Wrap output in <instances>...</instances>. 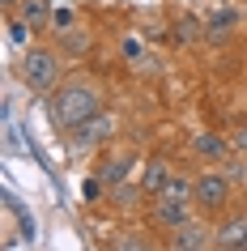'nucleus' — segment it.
<instances>
[{"instance_id":"obj_2","label":"nucleus","mask_w":247,"mask_h":251,"mask_svg":"<svg viewBox=\"0 0 247 251\" xmlns=\"http://www.w3.org/2000/svg\"><path fill=\"white\" fill-rule=\"evenodd\" d=\"M17 73H22V81H26L30 90H52L55 77H60V55L52 47H26Z\"/></svg>"},{"instance_id":"obj_6","label":"nucleus","mask_w":247,"mask_h":251,"mask_svg":"<svg viewBox=\"0 0 247 251\" xmlns=\"http://www.w3.org/2000/svg\"><path fill=\"white\" fill-rule=\"evenodd\" d=\"M9 13H17L30 30H52L55 9H52V0H17V9H9Z\"/></svg>"},{"instance_id":"obj_7","label":"nucleus","mask_w":247,"mask_h":251,"mask_svg":"<svg viewBox=\"0 0 247 251\" xmlns=\"http://www.w3.org/2000/svg\"><path fill=\"white\" fill-rule=\"evenodd\" d=\"M111 128H115V119L107 115V111H98V115H90L85 124H81L77 145H94V141H107V136H111Z\"/></svg>"},{"instance_id":"obj_9","label":"nucleus","mask_w":247,"mask_h":251,"mask_svg":"<svg viewBox=\"0 0 247 251\" xmlns=\"http://www.w3.org/2000/svg\"><path fill=\"white\" fill-rule=\"evenodd\" d=\"M166 183H170V166H166V162H149V166H145L141 192H145V196H162V192H166Z\"/></svg>"},{"instance_id":"obj_3","label":"nucleus","mask_w":247,"mask_h":251,"mask_svg":"<svg viewBox=\"0 0 247 251\" xmlns=\"http://www.w3.org/2000/svg\"><path fill=\"white\" fill-rule=\"evenodd\" d=\"M192 222V200H175V196H149V226L158 230H179Z\"/></svg>"},{"instance_id":"obj_14","label":"nucleus","mask_w":247,"mask_h":251,"mask_svg":"<svg viewBox=\"0 0 247 251\" xmlns=\"http://www.w3.org/2000/svg\"><path fill=\"white\" fill-rule=\"evenodd\" d=\"M52 26L60 30V34H68V30L77 26V13H73V9L64 4V9H55V13H52Z\"/></svg>"},{"instance_id":"obj_10","label":"nucleus","mask_w":247,"mask_h":251,"mask_svg":"<svg viewBox=\"0 0 247 251\" xmlns=\"http://www.w3.org/2000/svg\"><path fill=\"white\" fill-rule=\"evenodd\" d=\"M192 149L200 153V158H226V153H230V149L221 145L213 132H196V136H192Z\"/></svg>"},{"instance_id":"obj_15","label":"nucleus","mask_w":247,"mask_h":251,"mask_svg":"<svg viewBox=\"0 0 247 251\" xmlns=\"http://www.w3.org/2000/svg\"><path fill=\"white\" fill-rule=\"evenodd\" d=\"M103 175H98V179H85V183H81V196H85V200H90V204H94V200H98V196H103Z\"/></svg>"},{"instance_id":"obj_17","label":"nucleus","mask_w":247,"mask_h":251,"mask_svg":"<svg viewBox=\"0 0 247 251\" xmlns=\"http://www.w3.org/2000/svg\"><path fill=\"white\" fill-rule=\"evenodd\" d=\"M221 4H230V0H221Z\"/></svg>"},{"instance_id":"obj_13","label":"nucleus","mask_w":247,"mask_h":251,"mask_svg":"<svg viewBox=\"0 0 247 251\" xmlns=\"http://www.w3.org/2000/svg\"><path fill=\"white\" fill-rule=\"evenodd\" d=\"M30 34H34V30H30L17 13H9V39H13V43H22V47H30Z\"/></svg>"},{"instance_id":"obj_4","label":"nucleus","mask_w":247,"mask_h":251,"mask_svg":"<svg viewBox=\"0 0 247 251\" xmlns=\"http://www.w3.org/2000/svg\"><path fill=\"white\" fill-rule=\"evenodd\" d=\"M196 200H200L205 209H226V200H230V179H226V175H200V179H196Z\"/></svg>"},{"instance_id":"obj_11","label":"nucleus","mask_w":247,"mask_h":251,"mask_svg":"<svg viewBox=\"0 0 247 251\" xmlns=\"http://www.w3.org/2000/svg\"><path fill=\"white\" fill-rule=\"evenodd\" d=\"M234 26H239V13H234V4H221L218 13L209 17V30H213V34H230Z\"/></svg>"},{"instance_id":"obj_5","label":"nucleus","mask_w":247,"mask_h":251,"mask_svg":"<svg viewBox=\"0 0 247 251\" xmlns=\"http://www.w3.org/2000/svg\"><path fill=\"white\" fill-rule=\"evenodd\" d=\"M213 230H205V226H196V222H188V226H179V230H170V247L175 251H196V247H218V238H209Z\"/></svg>"},{"instance_id":"obj_1","label":"nucleus","mask_w":247,"mask_h":251,"mask_svg":"<svg viewBox=\"0 0 247 251\" xmlns=\"http://www.w3.org/2000/svg\"><path fill=\"white\" fill-rule=\"evenodd\" d=\"M98 111H103V94L94 90V85H81V81L60 85V90H52V98H47V115H52V124L64 128V132L81 128V124L90 115H98Z\"/></svg>"},{"instance_id":"obj_12","label":"nucleus","mask_w":247,"mask_h":251,"mask_svg":"<svg viewBox=\"0 0 247 251\" xmlns=\"http://www.w3.org/2000/svg\"><path fill=\"white\" fill-rule=\"evenodd\" d=\"M128 166H132V158H107L103 162V183L111 187V183H124L128 179Z\"/></svg>"},{"instance_id":"obj_16","label":"nucleus","mask_w":247,"mask_h":251,"mask_svg":"<svg viewBox=\"0 0 247 251\" xmlns=\"http://www.w3.org/2000/svg\"><path fill=\"white\" fill-rule=\"evenodd\" d=\"M234 149H247V124L239 128V132H234Z\"/></svg>"},{"instance_id":"obj_8","label":"nucleus","mask_w":247,"mask_h":251,"mask_svg":"<svg viewBox=\"0 0 247 251\" xmlns=\"http://www.w3.org/2000/svg\"><path fill=\"white\" fill-rule=\"evenodd\" d=\"M218 247L226 251H243L247 247V217H234V222H226L218 230Z\"/></svg>"}]
</instances>
